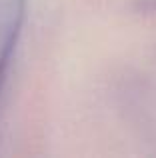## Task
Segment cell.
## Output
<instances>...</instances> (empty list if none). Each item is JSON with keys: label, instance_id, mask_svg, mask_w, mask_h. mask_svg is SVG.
Instances as JSON below:
<instances>
[{"label": "cell", "instance_id": "1", "mask_svg": "<svg viewBox=\"0 0 156 158\" xmlns=\"http://www.w3.org/2000/svg\"><path fill=\"white\" fill-rule=\"evenodd\" d=\"M26 12V0H0V92L16 50Z\"/></svg>", "mask_w": 156, "mask_h": 158}]
</instances>
